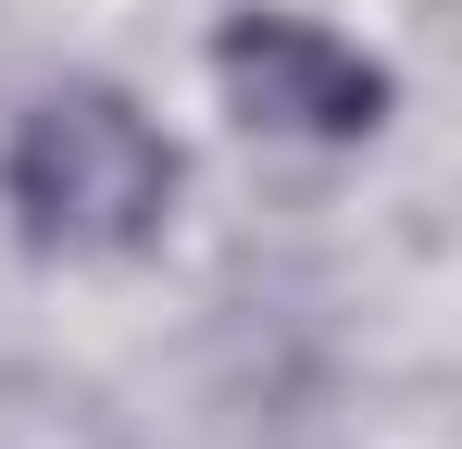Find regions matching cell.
I'll use <instances>...</instances> for the list:
<instances>
[{
    "label": "cell",
    "instance_id": "cell-1",
    "mask_svg": "<svg viewBox=\"0 0 462 449\" xmlns=\"http://www.w3.org/2000/svg\"><path fill=\"white\" fill-rule=\"evenodd\" d=\"M0 200L38 250H151L175 213V138L125 87H51L0 150Z\"/></svg>",
    "mask_w": 462,
    "mask_h": 449
},
{
    "label": "cell",
    "instance_id": "cell-2",
    "mask_svg": "<svg viewBox=\"0 0 462 449\" xmlns=\"http://www.w3.org/2000/svg\"><path fill=\"white\" fill-rule=\"evenodd\" d=\"M213 87L263 138H375L387 125V63L325 38L312 13H226L213 25Z\"/></svg>",
    "mask_w": 462,
    "mask_h": 449
}]
</instances>
